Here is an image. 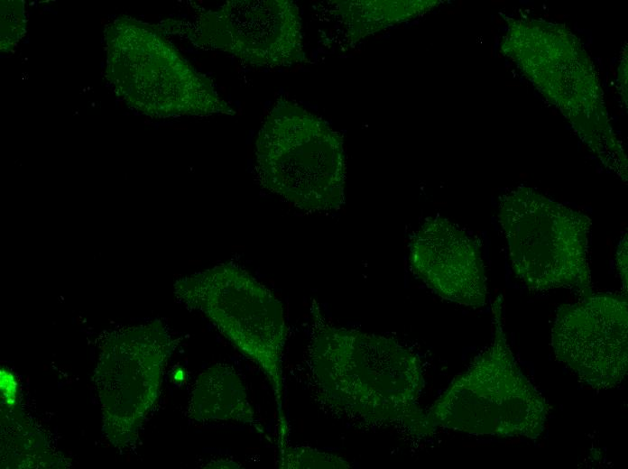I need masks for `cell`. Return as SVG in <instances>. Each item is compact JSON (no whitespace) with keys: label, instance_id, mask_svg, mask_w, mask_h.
<instances>
[{"label":"cell","instance_id":"obj_7","mask_svg":"<svg viewBox=\"0 0 628 469\" xmlns=\"http://www.w3.org/2000/svg\"><path fill=\"white\" fill-rule=\"evenodd\" d=\"M498 216L513 271L530 290L568 288L582 298L593 293L588 216L522 186L501 198Z\"/></svg>","mask_w":628,"mask_h":469},{"label":"cell","instance_id":"obj_1","mask_svg":"<svg viewBox=\"0 0 628 469\" xmlns=\"http://www.w3.org/2000/svg\"><path fill=\"white\" fill-rule=\"evenodd\" d=\"M309 359L324 402L369 425L423 438L434 434L419 404L424 386L419 357L398 341L327 322L316 302Z\"/></svg>","mask_w":628,"mask_h":469},{"label":"cell","instance_id":"obj_3","mask_svg":"<svg viewBox=\"0 0 628 469\" xmlns=\"http://www.w3.org/2000/svg\"><path fill=\"white\" fill-rule=\"evenodd\" d=\"M503 296L492 307L494 337L426 410L432 427L476 436L537 439L546 428L550 406L522 372L508 345Z\"/></svg>","mask_w":628,"mask_h":469},{"label":"cell","instance_id":"obj_4","mask_svg":"<svg viewBox=\"0 0 628 469\" xmlns=\"http://www.w3.org/2000/svg\"><path fill=\"white\" fill-rule=\"evenodd\" d=\"M105 39L106 78L134 110L153 118L236 114L154 25L120 17Z\"/></svg>","mask_w":628,"mask_h":469},{"label":"cell","instance_id":"obj_12","mask_svg":"<svg viewBox=\"0 0 628 469\" xmlns=\"http://www.w3.org/2000/svg\"><path fill=\"white\" fill-rule=\"evenodd\" d=\"M194 402L195 416L201 420L236 421L249 425L255 422L241 378L226 364L213 366L202 374Z\"/></svg>","mask_w":628,"mask_h":469},{"label":"cell","instance_id":"obj_8","mask_svg":"<svg viewBox=\"0 0 628 469\" xmlns=\"http://www.w3.org/2000/svg\"><path fill=\"white\" fill-rule=\"evenodd\" d=\"M154 26L254 68L288 67L307 60L300 12L290 0H232L199 13L191 22L168 19Z\"/></svg>","mask_w":628,"mask_h":469},{"label":"cell","instance_id":"obj_13","mask_svg":"<svg viewBox=\"0 0 628 469\" xmlns=\"http://www.w3.org/2000/svg\"><path fill=\"white\" fill-rule=\"evenodd\" d=\"M279 467L293 468H351V464L339 455L289 443L279 448Z\"/></svg>","mask_w":628,"mask_h":469},{"label":"cell","instance_id":"obj_14","mask_svg":"<svg viewBox=\"0 0 628 469\" xmlns=\"http://www.w3.org/2000/svg\"><path fill=\"white\" fill-rule=\"evenodd\" d=\"M26 17L20 1L1 2V50L11 51L24 34Z\"/></svg>","mask_w":628,"mask_h":469},{"label":"cell","instance_id":"obj_10","mask_svg":"<svg viewBox=\"0 0 628 469\" xmlns=\"http://www.w3.org/2000/svg\"><path fill=\"white\" fill-rule=\"evenodd\" d=\"M411 271L443 299L483 307L487 283L478 243L443 217L427 219L410 241Z\"/></svg>","mask_w":628,"mask_h":469},{"label":"cell","instance_id":"obj_11","mask_svg":"<svg viewBox=\"0 0 628 469\" xmlns=\"http://www.w3.org/2000/svg\"><path fill=\"white\" fill-rule=\"evenodd\" d=\"M333 3L348 41L357 43L429 12L440 1L346 0Z\"/></svg>","mask_w":628,"mask_h":469},{"label":"cell","instance_id":"obj_16","mask_svg":"<svg viewBox=\"0 0 628 469\" xmlns=\"http://www.w3.org/2000/svg\"><path fill=\"white\" fill-rule=\"evenodd\" d=\"M210 467H214V468L215 467L216 468H224V467L239 468L240 466L236 463H234V462L226 460V459H224V460L220 459L217 462L214 463L213 465Z\"/></svg>","mask_w":628,"mask_h":469},{"label":"cell","instance_id":"obj_2","mask_svg":"<svg viewBox=\"0 0 628 469\" xmlns=\"http://www.w3.org/2000/svg\"><path fill=\"white\" fill-rule=\"evenodd\" d=\"M501 47L559 107L601 162L625 179L626 155L609 124L592 61L578 39L560 24L511 19Z\"/></svg>","mask_w":628,"mask_h":469},{"label":"cell","instance_id":"obj_15","mask_svg":"<svg viewBox=\"0 0 628 469\" xmlns=\"http://www.w3.org/2000/svg\"><path fill=\"white\" fill-rule=\"evenodd\" d=\"M616 268L619 272V276L624 289V293L627 292V280H628V269H627V234H625L620 240L616 254H615Z\"/></svg>","mask_w":628,"mask_h":469},{"label":"cell","instance_id":"obj_6","mask_svg":"<svg viewBox=\"0 0 628 469\" xmlns=\"http://www.w3.org/2000/svg\"><path fill=\"white\" fill-rule=\"evenodd\" d=\"M176 294L202 312L272 387L278 416V446L288 444L283 408V352L287 326L281 301L243 268L221 263L176 283Z\"/></svg>","mask_w":628,"mask_h":469},{"label":"cell","instance_id":"obj_9","mask_svg":"<svg viewBox=\"0 0 628 469\" xmlns=\"http://www.w3.org/2000/svg\"><path fill=\"white\" fill-rule=\"evenodd\" d=\"M556 359L586 385L606 390L628 371L626 295L590 294L561 306L551 330Z\"/></svg>","mask_w":628,"mask_h":469},{"label":"cell","instance_id":"obj_5","mask_svg":"<svg viewBox=\"0 0 628 469\" xmlns=\"http://www.w3.org/2000/svg\"><path fill=\"white\" fill-rule=\"evenodd\" d=\"M255 161L261 185L302 210H337L345 202L342 137L292 101L280 98L268 113Z\"/></svg>","mask_w":628,"mask_h":469}]
</instances>
